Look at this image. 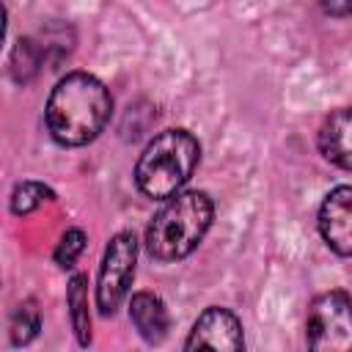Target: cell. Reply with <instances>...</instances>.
Segmentation results:
<instances>
[{
  "mask_svg": "<svg viewBox=\"0 0 352 352\" xmlns=\"http://www.w3.org/2000/svg\"><path fill=\"white\" fill-rule=\"evenodd\" d=\"M113 113L107 85L88 72H69L50 91L44 121L55 143L66 148L88 146L102 135Z\"/></svg>",
  "mask_w": 352,
  "mask_h": 352,
  "instance_id": "1",
  "label": "cell"
},
{
  "mask_svg": "<svg viewBox=\"0 0 352 352\" xmlns=\"http://www.w3.org/2000/svg\"><path fill=\"white\" fill-rule=\"evenodd\" d=\"M214 217V204L201 190L170 195L146 228V250L157 261L187 258L206 236Z\"/></svg>",
  "mask_w": 352,
  "mask_h": 352,
  "instance_id": "2",
  "label": "cell"
},
{
  "mask_svg": "<svg viewBox=\"0 0 352 352\" xmlns=\"http://www.w3.org/2000/svg\"><path fill=\"white\" fill-rule=\"evenodd\" d=\"M201 160V143L187 129H165L154 135L138 157V190L154 201H168L192 179Z\"/></svg>",
  "mask_w": 352,
  "mask_h": 352,
  "instance_id": "3",
  "label": "cell"
},
{
  "mask_svg": "<svg viewBox=\"0 0 352 352\" xmlns=\"http://www.w3.org/2000/svg\"><path fill=\"white\" fill-rule=\"evenodd\" d=\"M305 341L316 352H352V297L346 292L330 289L311 300Z\"/></svg>",
  "mask_w": 352,
  "mask_h": 352,
  "instance_id": "4",
  "label": "cell"
},
{
  "mask_svg": "<svg viewBox=\"0 0 352 352\" xmlns=\"http://www.w3.org/2000/svg\"><path fill=\"white\" fill-rule=\"evenodd\" d=\"M138 264V239L132 231H118L102 256L99 280H96V308L102 316H113L124 302Z\"/></svg>",
  "mask_w": 352,
  "mask_h": 352,
  "instance_id": "5",
  "label": "cell"
},
{
  "mask_svg": "<svg viewBox=\"0 0 352 352\" xmlns=\"http://www.w3.org/2000/svg\"><path fill=\"white\" fill-rule=\"evenodd\" d=\"M245 346V336H242V322L236 319V314H231L228 308H220V305H212L206 308L187 341H184V349H228V352H239Z\"/></svg>",
  "mask_w": 352,
  "mask_h": 352,
  "instance_id": "6",
  "label": "cell"
},
{
  "mask_svg": "<svg viewBox=\"0 0 352 352\" xmlns=\"http://www.w3.org/2000/svg\"><path fill=\"white\" fill-rule=\"evenodd\" d=\"M319 234L338 256H352V184L330 190L319 206Z\"/></svg>",
  "mask_w": 352,
  "mask_h": 352,
  "instance_id": "7",
  "label": "cell"
},
{
  "mask_svg": "<svg viewBox=\"0 0 352 352\" xmlns=\"http://www.w3.org/2000/svg\"><path fill=\"white\" fill-rule=\"evenodd\" d=\"M319 151L327 162L352 170V107L330 113L319 129Z\"/></svg>",
  "mask_w": 352,
  "mask_h": 352,
  "instance_id": "8",
  "label": "cell"
},
{
  "mask_svg": "<svg viewBox=\"0 0 352 352\" xmlns=\"http://www.w3.org/2000/svg\"><path fill=\"white\" fill-rule=\"evenodd\" d=\"M129 319L146 344H160L170 330V316L160 294L135 292L129 300Z\"/></svg>",
  "mask_w": 352,
  "mask_h": 352,
  "instance_id": "9",
  "label": "cell"
},
{
  "mask_svg": "<svg viewBox=\"0 0 352 352\" xmlns=\"http://www.w3.org/2000/svg\"><path fill=\"white\" fill-rule=\"evenodd\" d=\"M66 305H69V316H72V327L74 336L80 341V346L91 344V316H88V278L85 275H72L69 286H66Z\"/></svg>",
  "mask_w": 352,
  "mask_h": 352,
  "instance_id": "10",
  "label": "cell"
},
{
  "mask_svg": "<svg viewBox=\"0 0 352 352\" xmlns=\"http://www.w3.org/2000/svg\"><path fill=\"white\" fill-rule=\"evenodd\" d=\"M41 330V314L36 300H22L11 314V344L25 346L30 344Z\"/></svg>",
  "mask_w": 352,
  "mask_h": 352,
  "instance_id": "11",
  "label": "cell"
},
{
  "mask_svg": "<svg viewBox=\"0 0 352 352\" xmlns=\"http://www.w3.org/2000/svg\"><path fill=\"white\" fill-rule=\"evenodd\" d=\"M52 198H55V192L47 184H41V182H19L14 187V192H11V212L25 217V214L36 212L38 206H44Z\"/></svg>",
  "mask_w": 352,
  "mask_h": 352,
  "instance_id": "12",
  "label": "cell"
},
{
  "mask_svg": "<svg viewBox=\"0 0 352 352\" xmlns=\"http://www.w3.org/2000/svg\"><path fill=\"white\" fill-rule=\"evenodd\" d=\"M41 58H44L41 44H36L33 38H19V44L14 47V55H11V72H14V80L25 85V82L38 72Z\"/></svg>",
  "mask_w": 352,
  "mask_h": 352,
  "instance_id": "13",
  "label": "cell"
},
{
  "mask_svg": "<svg viewBox=\"0 0 352 352\" xmlns=\"http://www.w3.org/2000/svg\"><path fill=\"white\" fill-rule=\"evenodd\" d=\"M85 242H88V236H85L82 228H66L63 236H60V242H58V248H55V253H52L55 264H58L60 270L74 267V261H77L80 253L85 250Z\"/></svg>",
  "mask_w": 352,
  "mask_h": 352,
  "instance_id": "14",
  "label": "cell"
},
{
  "mask_svg": "<svg viewBox=\"0 0 352 352\" xmlns=\"http://www.w3.org/2000/svg\"><path fill=\"white\" fill-rule=\"evenodd\" d=\"M319 8H322V14L336 16V19L352 16V0H319Z\"/></svg>",
  "mask_w": 352,
  "mask_h": 352,
  "instance_id": "15",
  "label": "cell"
}]
</instances>
